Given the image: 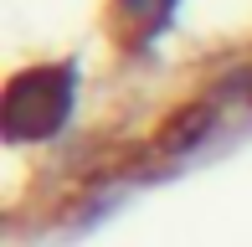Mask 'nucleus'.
I'll return each mask as SVG.
<instances>
[{"label":"nucleus","instance_id":"nucleus-1","mask_svg":"<svg viewBox=\"0 0 252 247\" xmlns=\"http://www.w3.org/2000/svg\"><path fill=\"white\" fill-rule=\"evenodd\" d=\"M77 98V67L72 62H41V67H21L5 83L0 98V129L10 144H36L52 139L72 114Z\"/></svg>","mask_w":252,"mask_h":247},{"label":"nucleus","instance_id":"nucleus-2","mask_svg":"<svg viewBox=\"0 0 252 247\" xmlns=\"http://www.w3.org/2000/svg\"><path fill=\"white\" fill-rule=\"evenodd\" d=\"M211 124H216V108L211 103H190V108H180L175 119L159 129V150L165 154H186V150H196V144L211 134Z\"/></svg>","mask_w":252,"mask_h":247},{"label":"nucleus","instance_id":"nucleus-3","mask_svg":"<svg viewBox=\"0 0 252 247\" xmlns=\"http://www.w3.org/2000/svg\"><path fill=\"white\" fill-rule=\"evenodd\" d=\"M170 5H175V0H113L119 21H124V26H134L139 36H150V31H159V21L170 16Z\"/></svg>","mask_w":252,"mask_h":247}]
</instances>
